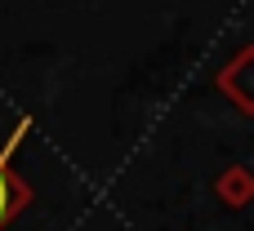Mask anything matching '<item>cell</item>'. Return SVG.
<instances>
[{"label":"cell","instance_id":"6da1fadb","mask_svg":"<svg viewBox=\"0 0 254 231\" xmlns=\"http://www.w3.org/2000/svg\"><path fill=\"white\" fill-rule=\"evenodd\" d=\"M22 200H27V191H22V187H18V178L9 174V151H4V156H0V227L18 214V205H22Z\"/></svg>","mask_w":254,"mask_h":231}]
</instances>
